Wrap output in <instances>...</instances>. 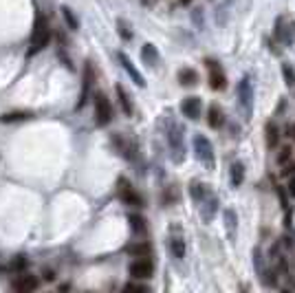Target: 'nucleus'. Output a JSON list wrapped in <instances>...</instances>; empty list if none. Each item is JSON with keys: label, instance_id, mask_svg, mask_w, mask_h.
Listing matches in <instances>:
<instances>
[{"label": "nucleus", "instance_id": "nucleus-16", "mask_svg": "<svg viewBox=\"0 0 295 293\" xmlns=\"http://www.w3.org/2000/svg\"><path fill=\"white\" fill-rule=\"evenodd\" d=\"M229 181H231V188H240L245 181V165L243 161H233L229 165Z\"/></svg>", "mask_w": 295, "mask_h": 293}, {"label": "nucleus", "instance_id": "nucleus-21", "mask_svg": "<svg viewBox=\"0 0 295 293\" xmlns=\"http://www.w3.org/2000/svg\"><path fill=\"white\" fill-rule=\"evenodd\" d=\"M126 251H128L130 256H135V258H145V256H150L152 254V247H150V243H132L126 247Z\"/></svg>", "mask_w": 295, "mask_h": 293}, {"label": "nucleus", "instance_id": "nucleus-8", "mask_svg": "<svg viewBox=\"0 0 295 293\" xmlns=\"http://www.w3.org/2000/svg\"><path fill=\"white\" fill-rule=\"evenodd\" d=\"M119 198L126 203V205H132V208H143V198L137 194V190L132 188V185L126 181V179H119Z\"/></svg>", "mask_w": 295, "mask_h": 293}, {"label": "nucleus", "instance_id": "nucleus-11", "mask_svg": "<svg viewBox=\"0 0 295 293\" xmlns=\"http://www.w3.org/2000/svg\"><path fill=\"white\" fill-rule=\"evenodd\" d=\"M93 82H95V73H93V64H91V62H86V66H84V84H82V95H79V102H77V106H75L77 110H82L84 106H86V102H88Z\"/></svg>", "mask_w": 295, "mask_h": 293}, {"label": "nucleus", "instance_id": "nucleus-18", "mask_svg": "<svg viewBox=\"0 0 295 293\" xmlns=\"http://www.w3.org/2000/svg\"><path fill=\"white\" fill-rule=\"evenodd\" d=\"M141 57H143V62L148 66H152V69H157V66H159V51H157V46H154V44H150V42L143 44Z\"/></svg>", "mask_w": 295, "mask_h": 293}, {"label": "nucleus", "instance_id": "nucleus-5", "mask_svg": "<svg viewBox=\"0 0 295 293\" xmlns=\"http://www.w3.org/2000/svg\"><path fill=\"white\" fill-rule=\"evenodd\" d=\"M194 150L200 163H205L210 170H214V145L205 135H194Z\"/></svg>", "mask_w": 295, "mask_h": 293}, {"label": "nucleus", "instance_id": "nucleus-28", "mask_svg": "<svg viewBox=\"0 0 295 293\" xmlns=\"http://www.w3.org/2000/svg\"><path fill=\"white\" fill-rule=\"evenodd\" d=\"M282 77H284V84L286 86H295V69L291 64H282Z\"/></svg>", "mask_w": 295, "mask_h": 293}, {"label": "nucleus", "instance_id": "nucleus-29", "mask_svg": "<svg viewBox=\"0 0 295 293\" xmlns=\"http://www.w3.org/2000/svg\"><path fill=\"white\" fill-rule=\"evenodd\" d=\"M26 267H29V260H26L24 256H16V258L11 260V269H13V271H18V274H24V269H26Z\"/></svg>", "mask_w": 295, "mask_h": 293}, {"label": "nucleus", "instance_id": "nucleus-2", "mask_svg": "<svg viewBox=\"0 0 295 293\" xmlns=\"http://www.w3.org/2000/svg\"><path fill=\"white\" fill-rule=\"evenodd\" d=\"M165 139L170 145V157L174 163L185 161V130L174 122L172 115H165Z\"/></svg>", "mask_w": 295, "mask_h": 293}, {"label": "nucleus", "instance_id": "nucleus-22", "mask_svg": "<svg viewBox=\"0 0 295 293\" xmlns=\"http://www.w3.org/2000/svg\"><path fill=\"white\" fill-rule=\"evenodd\" d=\"M176 77H179L181 86H196L198 84V73L194 69H181Z\"/></svg>", "mask_w": 295, "mask_h": 293}, {"label": "nucleus", "instance_id": "nucleus-13", "mask_svg": "<svg viewBox=\"0 0 295 293\" xmlns=\"http://www.w3.org/2000/svg\"><path fill=\"white\" fill-rule=\"evenodd\" d=\"M200 108H203V104H200V97H185L183 102H181V112L192 119V122H196V119L200 117Z\"/></svg>", "mask_w": 295, "mask_h": 293}, {"label": "nucleus", "instance_id": "nucleus-3", "mask_svg": "<svg viewBox=\"0 0 295 293\" xmlns=\"http://www.w3.org/2000/svg\"><path fill=\"white\" fill-rule=\"evenodd\" d=\"M51 40V31H49V24H46V18L42 13H36V24H33V33H31V49H29V55H36L40 49H44Z\"/></svg>", "mask_w": 295, "mask_h": 293}, {"label": "nucleus", "instance_id": "nucleus-7", "mask_svg": "<svg viewBox=\"0 0 295 293\" xmlns=\"http://www.w3.org/2000/svg\"><path fill=\"white\" fill-rule=\"evenodd\" d=\"M207 64V71H210V86L212 91H225L227 89V75L223 71V66L214 60H205Z\"/></svg>", "mask_w": 295, "mask_h": 293}, {"label": "nucleus", "instance_id": "nucleus-17", "mask_svg": "<svg viewBox=\"0 0 295 293\" xmlns=\"http://www.w3.org/2000/svg\"><path fill=\"white\" fill-rule=\"evenodd\" d=\"M207 122H210V126L214 130H218L220 126L225 124V112H223V108H220L218 104H212L210 106V112H207Z\"/></svg>", "mask_w": 295, "mask_h": 293}, {"label": "nucleus", "instance_id": "nucleus-9", "mask_svg": "<svg viewBox=\"0 0 295 293\" xmlns=\"http://www.w3.org/2000/svg\"><path fill=\"white\" fill-rule=\"evenodd\" d=\"M128 274H130V278H135V280H148V278H152V274H154V265L150 260H145V258H137L135 262L128 265Z\"/></svg>", "mask_w": 295, "mask_h": 293}, {"label": "nucleus", "instance_id": "nucleus-1", "mask_svg": "<svg viewBox=\"0 0 295 293\" xmlns=\"http://www.w3.org/2000/svg\"><path fill=\"white\" fill-rule=\"evenodd\" d=\"M190 194L194 198V203L198 205V212H200V216H203V221L212 223L214 216H216V212H218V205H220L218 196L200 181H192L190 183Z\"/></svg>", "mask_w": 295, "mask_h": 293}, {"label": "nucleus", "instance_id": "nucleus-35", "mask_svg": "<svg viewBox=\"0 0 295 293\" xmlns=\"http://www.w3.org/2000/svg\"><path fill=\"white\" fill-rule=\"evenodd\" d=\"M179 3H181V5H190L192 0H179Z\"/></svg>", "mask_w": 295, "mask_h": 293}, {"label": "nucleus", "instance_id": "nucleus-12", "mask_svg": "<svg viewBox=\"0 0 295 293\" xmlns=\"http://www.w3.org/2000/svg\"><path fill=\"white\" fill-rule=\"evenodd\" d=\"M117 60H119V64L124 66V71L128 73L130 77H132V82H135V84L139 86V89H143V86H145V79H143V75H141V73L137 71V66L132 64V60H130L128 55H126V53H122V51L117 53Z\"/></svg>", "mask_w": 295, "mask_h": 293}, {"label": "nucleus", "instance_id": "nucleus-19", "mask_svg": "<svg viewBox=\"0 0 295 293\" xmlns=\"http://www.w3.org/2000/svg\"><path fill=\"white\" fill-rule=\"evenodd\" d=\"M236 227H238V216L233 210H225V229L229 241H236Z\"/></svg>", "mask_w": 295, "mask_h": 293}, {"label": "nucleus", "instance_id": "nucleus-24", "mask_svg": "<svg viewBox=\"0 0 295 293\" xmlns=\"http://www.w3.org/2000/svg\"><path fill=\"white\" fill-rule=\"evenodd\" d=\"M33 115L26 110H13V112H5L3 117H0V122L3 124H16V122H26V119H31Z\"/></svg>", "mask_w": 295, "mask_h": 293}, {"label": "nucleus", "instance_id": "nucleus-30", "mask_svg": "<svg viewBox=\"0 0 295 293\" xmlns=\"http://www.w3.org/2000/svg\"><path fill=\"white\" fill-rule=\"evenodd\" d=\"M291 155H293L291 148H282V150H280V155H278V163H280V165L289 163V161H291Z\"/></svg>", "mask_w": 295, "mask_h": 293}, {"label": "nucleus", "instance_id": "nucleus-27", "mask_svg": "<svg viewBox=\"0 0 295 293\" xmlns=\"http://www.w3.org/2000/svg\"><path fill=\"white\" fill-rule=\"evenodd\" d=\"M128 223H130V227L137 231V234H143L145 231V221L139 214H128Z\"/></svg>", "mask_w": 295, "mask_h": 293}, {"label": "nucleus", "instance_id": "nucleus-25", "mask_svg": "<svg viewBox=\"0 0 295 293\" xmlns=\"http://www.w3.org/2000/svg\"><path fill=\"white\" fill-rule=\"evenodd\" d=\"M62 18H64V22H66V26H69L71 31H77L79 29V20H77V16L73 13V9L71 7H62Z\"/></svg>", "mask_w": 295, "mask_h": 293}, {"label": "nucleus", "instance_id": "nucleus-34", "mask_svg": "<svg viewBox=\"0 0 295 293\" xmlns=\"http://www.w3.org/2000/svg\"><path fill=\"white\" fill-rule=\"evenodd\" d=\"M291 139H293V141H295V124L291 126Z\"/></svg>", "mask_w": 295, "mask_h": 293}, {"label": "nucleus", "instance_id": "nucleus-33", "mask_svg": "<svg viewBox=\"0 0 295 293\" xmlns=\"http://www.w3.org/2000/svg\"><path fill=\"white\" fill-rule=\"evenodd\" d=\"M42 276H44V280H46V282L55 280V274H53V271H51V269H44V271H42Z\"/></svg>", "mask_w": 295, "mask_h": 293}, {"label": "nucleus", "instance_id": "nucleus-10", "mask_svg": "<svg viewBox=\"0 0 295 293\" xmlns=\"http://www.w3.org/2000/svg\"><path fill=\"white\" fill-rule=\"evenodd\" d=\"M170 251L176 260L185 258V238H183V231L179 229V225H172L170 229Z\"/></svg>", "mask_w": 295, "mask_h": 293}, {"label": "nucleus", "instance_id": "nucleus-32", "mask_svg": "<svg viewBox=\"0 0 295 293\" xmlns=\"http://www.w3.org/2000/svg\"><path fill=\"white\" fill-rule=\"evenodd\" d=\"M282 174H284V177H293V174H295V165H291V163H284Z\"/></svg>", "mask_w": 295, "mask_h": 293}, {"label": "nucleus", "instance_id": "nucleus-14", "mask_svg": "<svg viewBox=\"0 0 295 293\" xmlns=\"http://www.w3.org/2000/svg\"><path fill=\"white\" fill-rule=\"evenodd\" d=\"M295 29H289V22H286V18H278L276 20V38L282 42L284 46H291L293 40H295Z\"/></svg>", "mask_w": 295, "mask_h": 293}, {"label": "nucleus", "instance_id": "nucleus-23", "mask_svg": "<svg viewBox=\"0 0 295 293\" xmlns=\"http://www.w3.org/2000/svg\"><path fill=\"white\" fill-rule=\"evenodd\" d=\"M117 97H119V104H122V110L126 112L128 117H132V112H135V106H132V102H130V97H128V93L124 91V86L122 84H117Z\"/></svg>", "mask_w": 295, "mask_h": 293}, {"label": "nucleus", "instance_id": "nucleus-31", "mask_svg": "<svg viewBox=\"0 0 295 293\" xmlns=\"http://www.w3.org/2000/svg\"><path fill=\"white\" fill-rule=\"evenodd\" d=\"M124 291H139V293H145V291H148V287H143V284L128 282V284H124Z\"/></svg>", "mask_w": 295, "mask_h": 293}, {"label": "nucleus", "instance_id": "nucleus-4", "mask_svg": "<svg viewBox=\"0 0 295 293\" xmlns=\"http://www.w3.org/2000/svg\"><path fill=\"white\" fill-rule=\"evenodd\" d=\"M238 102H240V108H243L245 117L249 119L251 112H253V84H251V77L245 75L243 79L238 82Z\"/></svg>", "mask_w": 295, "mask_h": 293}, {"label": "nucleus", "instance_id": "nucleus-15", "mask_svg": "<svg viewBox=\"0 0 295 293\" xmlns=\"http://www.w3.org/2000/svg\"><path fill=\"white\" fill-rule=\"evenodd\" d=\"M11 287L16 289V291H20V293H29V291H36V289L40 287V280H38L36 276H29V274H24V276L16 278V280L11 282Z\"/></svg>", "mask_w": 295, "mask_h": 293}, {"label": "nucleus", "instance_id": "nucleus-6", "mask_svg": "<svg viewBox=\"0 0 295 293\" xmlns=\"http://www.w3.org/2000/svg\"><path fill=\"white\" fill-rule=\"evenodd\" d=\"M95 122L97 126H108L112 122V106H110V99L106 97V93H95Z\"/></svg>", "mask_w": 295, "mask_h": 293}, {"label": "nucleus", "instance_id": "nucleus-20", "mask_svg": "<svg viewBox=\"0 0 295 293\" xmlns=\"http://www.w3.org/2000/svg\"><path fill=\"white\" fill-rule=\"evenodd\" d=\"M264 139H267V145H269V148H278L280 130H278V126L273 124V122H267V126H264Z\"/></svg>", "mask_w": 295, "mask_h": 293}, {"label": "nucleus", "instance_id": "nucleus-26", "mask_svg": "<svg viewBox=\"0 0 295 293\" xmlns=\"http://www.w3.org/2000/svg\"><path fill=\"white\" fill-rule=\"evenodd\" d=\"M117 33H119V38H122L124 42H130V40H132V29H130V24L126 22V20H122V18L117 20Z\"/></svg>", "mask_w": 295, "mask_h": 293}]
</instances>
